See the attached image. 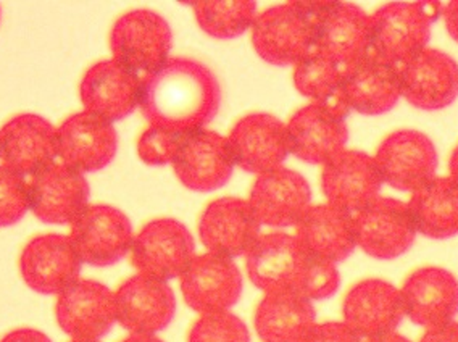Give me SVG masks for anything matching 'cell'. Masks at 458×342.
<instances>
[{
    "mask_svg": "<svg viewBox=\"0 0 458 342\" xmlns=\"http://www.w3.org/2000/svg\"><path fill=\"white\" fill-rule=\"evenodd\" d=\"M365 342H411L410 339H407L405 336H402V334L397 333V331H394V333L385 334V336H379V338H375V339H369V341Z\"/></svg>",
    "mask_w": 458,
    "mask_h": 342,
    "instance_id": "cell-44",
    "label": "cell"
},
{
    "mask_svg": "<svg viewBox=\"0 0 458 342\" xmlns=\"http://www.w3.org/2000/svg\"><path fill=\"white\" fill-rule=\"evenodd\" d=\"M303 342H365L344 321H327L313 326Z\"/></svg>",
    "mask_w": 458,
    "mask_h": 342,
    "instance_id": "cell-38",
    "label": "cell"
},
{
    "mask_svg": "<svg viewBox=\"0 0 458 342\" xmlns=\"http://www.w3.org/2000/svg\"><path fill=\"white\" fill-rule=\"evenodd\" d=\"M142 81V78L114 58L94 64L80 84L84 112L112 124L123 120L140 107Z\"/></svg>",
    "mask_w": 458,
    "mask_h": 342,
    "instance_id": "cell-15",
    "label": "cell"
},
{
    "mask_svg": "<svg viewBox=\"0 0 458 342\" xmlns=\"http://www.w3.org/2000/svg\"><path fill=\"white\" fill-rule=\"evenodd\" d=\"M344 94L351 110L369 116L386 114L402 98L399 66L367 56L344 70Z\"/></svg>",
    "mask_w": 458,
    "mask_h": 342,
    "instance_id": "cell-29",
    "label": "cell"
},
{
    "mask_svg": "<svg viewBox=\"0 0 458 342\" xmlns=\"http://www.w3.org/2000/svg\"><path fill=\"white\" fill-rule=\"evenodd\" d=\"M381 173L373 157L359 150H344L323 167L321 188L327 204L347 212H360L379 197Z\"/></svg>",
    "mask_w": 458,
    "mask_h": 342,
    "instance_id": "cell-25",
    "label": "cell"
},
{
    "mask_svg": "<svg viewBox=\"0 0 458 342\" xmlns=\"http://www.w3.org/2000/svg\"><path fill=\"white\" fill-rule=\"evenodd\" d=\"M108 42L114 62L146 80L170 60L172 28L154 10H132L114 21Z\"/></svg>",
    "mask_w": 458,
    "mask_h": 342,
    "instance_id": "cell-4",
    "label": "cell"
},
{
    "mask_svg": "<svg viewBox=\"0 0 458 342\" xmlns=\"http://www.w3.org/2000/svg\"><path fill=\"white\" fill-rule=\"evenodd\" d=\"M371 17L351 2H331L319 18L315 50L343 70L369 54Z\"/></svg>",
    "mask_w": 458,
    "mask_h": 342,
    "instance_id": "cell-26",
    "label": "cell"
},
{
    "mask_svg": "<svg viewBox=\"0 0 458 342\" xmlns=\"http://www.w3.org/2000/svg\"><path fill=\"white\" fill-rule=\"evenodd\" d=\"M293 154L302 162L327 165L345 150L349 130L345 120L310 104L297 110L287 123Z\"/></svg>",
    "mask_w": 458,
    "mask_h": 342,
    "instance_id": "cell-27",
    "label": "cell"
},
{
    "mask_svg": "<svg viewBox=\"0 0 458 342\" xmlns=\"http://www.w3.org/2000/svg\"><path fill=\"white\" fill-rule=\"evenodd\" d=\"M220 102V82L210 68L174 57L142 81L140 108L150 126L191 134L212 122Z\"/></svg>",
    "mask_w": 458,
    "mask_h": 342,
    "instance_id": "cell-1",
    "label": "cell"
},
{
    "mask_svg": "<svg viewBox=\"0 0 458 342\" xmlns=\"http://www.w3.org/2000/svg\"><path fill=\"white\" fill-rule=\"evenodd\" d=\"M442 15L439 2H393L371 15L369 54L402 66L426 49L431 26Z\"/></svg>",
    "mask_w": 458,
    "mask_h": 342,
    "instance_id": "cell-3",
    "label": "cell"
},
{
    "mask_svg": "<svg viewBox=\"0 0 458 342\" xmlns=\"http://www.w3.org/2000/svg\"><path fill=\"white\" fill-rule=\"evenodd\" d=\"M0 20H2V7H0Z\"/></svg>",
    "mask_w": 458,
    "mask_h": 342,
    "instance_id": "cell-46",
    "label": "cell"
},
{
    "mask_svg": "<svg viewBox=\"0 0 458 342\" xmlns=\"http://www.w3.org/2000/svg\"><path fill=\"white\" fill-rule=\"evenodd\" d=\"M30 212L28 180L0 163V228H9Z\"/></svg>",
    "mask_w": 458,
    "mask_h": 342,
    "instance_id": "cell-34",
    "label": "cell"
},
{
    "mask_svg": "<svg viewBox=\"0 0 458 342\" xmlns=\"http://www.w3.org/2000/svg\"><path fill=\"white\" fill-rule=\"evenodd\" d=\"M180 279L184 302L200 315L229 312L244 289L241 269L234 261L212 252L196 255Z\"/></svg>",
    "mask_w": 458,
    "mask_h": 342,
    "instance_id": "cell-10",
    "label": "cell"
},
{
    "mask_svg": "<svg viewBox=\"0 0 458 342\" xmlns=\"http://www.w3.org/2000/svg\"><path fill=\"white\" fill-rule=\"evenodd\" d=\"M442 17L452 39L458 42V0L449 2L442 7Z\"/></svg>",
    "mask_w": 458,
    "mask_h": 342,
    "instance_id": "cell-41",
    "label": "cell"
},
{
    "mask_svg": "<svg viewBox=\"0 0 458 342\" xmlns=\"http://www.w3.org/2000/svg\"><path fill=\"white\" fill-rule=\"evenodd\" d=\"M260 221L250 204L239 197H221L205 209L199 236L208 252L236 259L246 255L260 237Z\"/></svg>",
    "mask_w": 458,
    "mask_h": 342,
    "instance_id": "cell-22",
    "label": "cell"
},
{
    "mask_svg": "<svg viewBox=\"0 0 458 342\" xmlns=\"http://www.w3.org/2000/svg\"><path fill=\"white\" fill-rule=\"evenodd\" d=\"M228 139L236 165L259 176L278 170L293 154L287 124L273 115H247L234 124Z\"/></svg>",
    "mask_w": 458,
    "mask_h": 342,
    "instance_id": "cell-19",
    "label": "cell"
},
{
    "mask_svg": "<svg viewBox=\"0 0 458 342\" xmlns=\"http://www.w3.org/2000/svg\"><path fill=\"white\" fill-rule=\"evenodd\" d=\"M57 158V128L41 115H17L0 128V163L26 180Z\"/></svg>",
    "mask_w": 458,
    "mask_h": 342,
    "instance_id": "cell-17",
    "label": "cell"
},
{
    "mask_svg": "<svg viewBox=\"0 0 458 342\" xmlns=\"http://www.w3.org/2000/svg\"><path fill=\"white\" fill-rule=\"evenodd\" d=\"M409 209L420 235L437 241L458 235V186L450 178L436 176L411 192Z\"/></svg>",
    "mask_w": 458,
    "mask_h": 342,
    "instance_id": "cell-31",
    "label": "cell"
},
{
    "mask_svg": "<svg viewBox=\"0 0 458 342\" xmlns=\"http://www.w3.org/2000/svg\"><path fill=\"white\" fill-rule=\"evenodd\" d=\"M294 84L302 96L310 98L311 104L327 108L343 120L351 114L344 94L343 68L317 50L295 65Z\"/></svg>",
    "mask_w": 458,
    "mask_h": 342,
    "instance_id": "cell-32",
    "label": "cell"
},
{
    "mask_svg": "<svg viewBox=\"0 0 458 342\" xmlns=\"http://www.w3.org/2000/svg\"><path fill=\"white\" fill-rule=\"evenodd\" d=\"M341 286L339 269L333 261L311 255L310 263L303 275L299 293L309 301H325L333 297Z\"/></svg>",
    "mask_w": 458,
    "mask_h": 342,
    "instance_id": "cell-37",
    "label": "cell"
},
{
    "mask_svg": "<svg viewBox=\"0 0 458 342\" xmlns=\"http://www.w3.org/2000/svg\"><path fill=\"white\" fill-rule=\"evenodd\" d=\"M188 342H250L246 323L231 312L202 315L191 328Z\"/></svg>",
    "mask_w": 458,
    "mask_h": 342,
    "instance_id": "cell-35",
    "label": "cell"
},
{
    "mask_svg": "<svg viewBox=\"0 0 458 342\" xmlns=\"http://www.w3.org/2000/svg\"><path fill=\"white\" fill-rule=\"evenodd\" d=\"M70 239L84 265L112 267L131 252L134 233L128 215L112 205H89L70 225Z\"/></svg>",
    "mask_w": 458,
    "mask_h": 342,
    "instance_id": "cell-6",
    "label": "cell"
},
{
    "mask_svg": "<svg viewBox=\"0 0 458 342\" xmlns=\"http://www.w3.org/2000/svg\"><path fill=\"white\" fill-rule=\"evenodd\" d=\"M295 237L313 257L333 263L349 259L357 249L352 213L331 204L311 205L297 223Z\"/></svg>",
    "mask_w": 458,
    "mask_h": 342,
    "instance_id": "cell-28",
    "label": "cell"
},
{
    "mask_svg": "<svg viewBox=\"0 0 458 342\" xmlns=\"http://www.w3.org/2000/svg\"><path fill=\"white\" fill-rule=\"evenodd\" d=\"M331 2H287L265 10L252 25L255 52L271 65H297L315 50L319 18Z\"/></svg>",
    "mask_w": 458,
    "mask_h": 342,
    "instance_id": "cell-2",
    "label": "cell"
},
{
    "mask_svg": "<svg viewBox=\"0 0 458 342\" xmlns=\"http://www.w3.org/2000/svg\"><path fill=\"white\" fill-rule=\"evenodd\" d=\"M357 247L377 261H394L415 243L417 228L409 204L377 197L353 215Z\"/></svg>",
    "mask_w": 458,
    "mask_h": 342,
    "instance_id": "cell-9",
    "label": "cell"
},
{
    "mask_svg": "<svg viewBox=\"0 0 458 342\" xmlns=\"http://www.w3.org/2000/svg\"><path fill=\"white\" fill-rule=\"evenodd\" d=\"M196 257L194 237L181 221L158 218L134 235L130 261L138 275L172 281L184 275Z\"/></svg>",
    "mask_w": 458,
    "mask_h": 342,
    "instance_id": "cell-5",
    "label": "cell"
},
{
    "mask_svg": "<svg viewBox=\"0 0 458 342\" xmlns=\"http://www.w3.org/2000/svg\"><path fill=\"white\" fill-rule=\"evenodd\" d=\"M55 320L72 341H100L116 323L114 291L96 279L80 278L57 295Z\"/></svg>",
    "mask_w": 458,
    "mask_h": 342,
    "instance_id": "cell-12",
    "label": "cell"
},
{
    "mask_svg": "<svg viewBox=\"0 0 458 342\" xmlns=\"http://www.w3.org/2000/svg\"><path fill=\"white\" fill-rule=\"evenodd\" d=\"M450 180L454 181L458 186V146L454 149L450 155L449 162Z\"/></svg>",
    "mask_w": 458,
    "mask_h": 342,
    "instance_id": "cell-43",
    "label": "cell"
},
{
    "mask_svg": "<svg viewBox=\"0 0 458 342\" xmlns=\"http://www.w3.org/2000/svg\"><path fill=\"white\" fill-rule=\"evenodd\" d=\"M254 325L263 342H303L317 325V312L301 294H265L255 310Z\"/></svg>",
    "mask_w": 458,
    "mask_h": 342,
    "instance_id": "cell-30",
    "label": "cell"
},
{
    "mask_svg": "<svg viewBox=\"0 0 458 342\" xmlns=\"http://www.w3.org/2000/svg\"><path fill=\"white\" fill-rule=\"evenodd\" d=\"M405 317L425 329L452 323L458 315V279L449 269L421 267L401 287Z\"/></svg>",
    "mask_w": 458,
    "mask_h": 342,
    "instance_id": "cell-20",
    "label": "cell"
},
{
    "mask_svg": "<svg viewBox=\"0 0 458 342\" xmlns=\"http://www.w3.org/2000/svg\"><path fill=\"white\" fill-rule=\"evenodd\" d=\"M122 342H165L156 334H130L126 339Z\"/></svg>",
    "mask_w": 458,
    "mask_h": 342,
    "instance_id": "cell-42",
    "label": "cell"
},
{
    "mask_svg": "<svg viewBox=\"0 0 458 342\" xmlns=\"http://www.w3.org/2000/svg\"><path fill=\"white\" fill-rule=\"evenodd\" d=\"M116 150L118 133L114 124L96 115H72L57 128L58 160L82 175L104 170Z\"/></svg>",
    "mask_w": 458,
    "mask_h": 342,
    "instance_id": "cell-18",
    "label": "cell"
},
{
    "mask_svg": "<svg viewBox=\"0 0 458 342\" xmlns=\"http://www.w3.org/2000/svg\"><path fill=\"white\" fill-rule=\"evenodd\" d=\"M343 317L365 341L394 333L405 317L401 289L379 278L363 279L345 294Z\"/></svg>",
    "mask_w": 458,
    "mask_h": 342,
    "instance_id": "cell-21",
    "label": "cell"
},
{
    "mask_svg": "<svg viewBox=\"0 0 458 342\" xmlns=\"http://www.w3.org/2000/svg\"><path fill=\"white\" fill-rule=\"evenodd\" d=\"M420 342H458V323L452 321L447 325L426 329Z\"/></svg>",
    "mask_w": 458,
    "mask_h": 342,
    "instance_id": "cell-39",
    "label": "cell"
},
{
    "mask_svg": "<svg viewBox=\"0 0 458 342\" xmlns=\"http://www.w3.org/2000/svg\"><path fill=\"white\" fill-rule=\"evenodd\" d=\"M383 183L403 192H415L436 178L437 152L433 141L417 130L391 133L375 157Z\"/></svg>",
    "mask_w": 458,
    "mask_h": 342,
    "instance_id": "cell-11",
    "label": "cell"
},
{
    "mask_svg": "<svg viewBox=\"0 0 458 342\" xmlns=\"http://www.w3.org/2000/svg\"><path fill=\"white\" fill-rule=\"evenodd\" d=\"M30 212L47 225H72L89 207L86 176L62 162L49 165L28 180Z\"/></svg>",
    "mask_w": 458,
    "mask_h": 342,
    "instance_id": "cell-13",
    "label": "cell"
},
{
    "mask_svg": "<svg viewBox=\"0 0 458 342\" xmlns=\"http://www.w3.org/2000/svg\"><path fill=\"white\" fill-rule=\"evenodd\" d=\"M402 98L420 110H442L458 98V65L437 49L421 50L399 66Z\"/></svg>",
    "mask_w": 458,
    "mask_h": 342,
    "instance_id": "cell-23",
    "label": "cell"
},
{
    "mask_svg": "<svg viewBox=\"0 0 458 342\" xmlns=\"http://www.w3.org/2000/svg\"><path fill=\"white\" fill-rule=\"evenodd\" d=\"M81 259L66 235L47 233L26 243L18 259L25 285L42 295H60L81 277Z\"/></svg>",
    "mask_w": 458,
    "mask_h": 342,
    "instance_id": "cell-8",
    "label": "cell"
},
{
    "mask_svg": "<svg viewBox=\"0 0 458 342\" xmlns=\"http://www.w3.org/2000/svg\"><path fill=\"white\" fill-rule=\"evenodd\" d=\"M0 342H52V339L36 328H17L5 334Z\"/></svg>",
    "mask_w": 458,
    "mask_h": 342,
    "instance_id": "cell-40",
    "label": "cell"
},
{
    "mask_svg": "<svg viewBox=\"0 0 458 342\" xmlns=\"http://www.w3.org/2000/svg\"><path fill=\"white\" fill-rule=\"evenodd\" d=\"M311 191L301 173L281 167L255 180L249 204L262 227H297L310 209Z\"/></svg>",
    "mask_w": 458,
    "mask_h": 342,
    "instance_id": "cell-24",
    "label": "cell"
},
{
    "mask_svg": "<svg viewBox=\"0 0 458 342\" xmlns=\"http://www.w3.org/2000/svg\"><path fill=\"white\" fill-rule=\"evenodd\" d=\"M70 342H100V341H70Z\"/></svg>",
    "mask_w": 458,
    "mask_h": 342,
    "instance_id": "cell-45",
    "label": "cell"
},
{
    "mask_svg": "<svg viewBox=\"0 0 458 342\" xmlns=\"http://www.w3.org/2000/svg\"><path fill=\"white\" fill-rule=\"evenodd\" d=\"M229 139L210 130L191 133L173 162L178 180L196 192H212L228 183L234 170Z\"/></svg>",
    "mask_w": 458,
    "mask_h": 342,
    "instance_id": "cell-16",
    "label": "cell"
},
{
    "mask_svg": "<svg viewBox=\"0 0 458 342\" xmlns=\"http://www.w3.org/2000/svg\"><path fill=\"white\" fill-rule=\"evenodd\" d=\"M188 134L176 131L150 126L140 134L138 155L148 167H164L174 162L180 147Z\"/></svg>",
    "mask_w": 458,
    "mask_h": 342,
    "instance_id": "cell-36",
    "label": "cell"
},
{
    "mask_svg": "<svg viewBox=\"0 0 458 342\" xmlns=\"http://www.w3.org/2000/svg\"><path fill=\"white\" fill-rule=\"evenodd\" d=\"M197 23L215 39H234L246 33L257 18V4L252 0H205L192 2Z\"/></svg>",
    "mask_w": 458,
    "mask_h": 342,
    "instance_id": "cell-33",
    "label": "cell"
},
{
    "mask_svg": "<svg viewBox=\"0 0 458 342\" xmlns=\"http://www.w3.org/2000/svg\"><path fill=\"white\" fill-rule=\"evenodd\" d=\"M310 259L311 253L293 235H260L246 253L247 275L265 294L299 293Z\"/></svg>",
    "mask_w": 458,
    "mask_h": 342,
    "instance_id": "cell-7",
    "label": "cell"
},
{
    "mask_svg": "<svg viewBox=\"0 0 458 342\" xmlns=\"http://www.w3.org/2000/svg\"><path fill=\"white\" fill-rule=\"evenodd\" d=\"M116 323L131 334H157L176 313L172 286L156 278L134 275L114 291Z\"/></svg>",
    "mask_w": 458,
    "mask_h": 342,
    "instance_id": "cell-14",
    "label": "cell"
}]
</instances>
